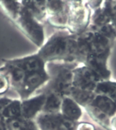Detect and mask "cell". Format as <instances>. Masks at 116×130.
<instances>
[{"label": "cell", "instance_id": "cell-1", "mask_svg": "<svg viewBox=\"0 0 116 130\" xmlns=\"http://www.w3.org/2000/svg\"><path fill=\"white\" fill-rule=\"evenodd\" d=\"M113 42L99 32L88 28L77 35L76 62L94 72L102 81L110 80L108 60Z\"/></svg>", "mask_w": 116, "mask_h": 130}, {"label": "cell", "instance_id": "cell-2", "mask_svg": "<svg viewBox=\"0 0 116 130\" xmlns=\"http://www.w3.org/2000/svg\"><path fill=\"white\" fill-rule=\"evenodd\" d=\"M80 65L73 70L70 97L81 107L86 108L96 95L98 83L102 80L92 70Z\"/></svg>", "mask_w": 116, "mask_h": 130}, {"label": "cell", "instance_id": "cell-3", "mask_svg": "<svg viewBox=\"0 0 116 130\" xmlns=\"http://www.w3.org/2000/svg\"><path fill=\"white\" fill-rule=\"evenodd\" d=\"M88 28L114 42L116 39V0H104L99 7L93 10Z\"/></svg>", "mask_w": 116, "mask_h": 130}, {"label": "cell", "instance_id": "cell-4", "mask_svg": "<svg viewBox=\"0 0 116 130\" xmlns=\"http://www.w3.org/2000/svg\"><path fill=\"white\" fill-rule=\"evenodd\" d=\"M67 12L68 31L78 35L88 29L92 10L85 0H63Z\"/></svg>", "mask_w": 116, "mask_h": 130}, {"label": "cell", "instance_id": "cell-5", "mask_svg": "<svg viewBox=\"0 0 116 130\" xmlns=\"http://www.w3.org/2000/svg\"><path fill=\"white\" fill-rule=\"evenodd\" d=\"M85 108L96 121L104 125H109L110 121L116 114V103L107 96L96 93Z\"/></svg>", "mask_w": 116, "mask_h": 130}, {"label": "cell", "instance_id": "cell-6", "mask_svg": "<svg viewBox=\"0 0 116 130\" xmlns=\"http://www.w3.org/2000/svg\"><path fill=\"white\" fill-rule=\"evenodd\" d=\"M60 110H61V114L65 117L73 121H78L82 114L80 106L70 96L63 99Z\"/></svg>", "mask_w": 116, "mask_h": 130}, {"label": "cell", "instance_id": "cell-7", "mask_svg": "<svg viewBox=\"0 0 116 130\" xmlns=\"http://www.w3.org/2000/svg\"><path fill=\"white\" fill-rule=\"evenodd\" d=\"M96 93L107 96L116 103V81L111 80L100 81L98 83Z\"/></svg>", "mask_w": 116, "mask_h": 130}, {"label": "cell", "instance_id": "cell-8", "mask_svg": "<svg viewBox=\"0 0 116 130\" xmlns=\"http://www.w3.org/2000/svg\"><path fill=\"white\" fill-rule=\"evenodd\" d=\"M8 88V80L5 75L0 74V93L6 91Z\"/></svg>", "mask_w": 116, "mask_h": 130}, {"label": "cell", "instance_id": "cell-9", "mask_svg": "<svg viewBox=\"0 0 116 130\" xmlns=\"http://www.w3.org/2000/svg\"><path fill=\"white\" fill-rule=\"evenodd\" d=\"M75 130H94V127L88 123H81L77 126Z\"/></svg>", "mask_w": 116, "mask_h": 130}, {"label": "cell", "instance_id": "cell-10", "mask_svg": "<svg viewBox=\"0 0 116 130\" xmlns=\"http://www.w3.org/2000/svg\"><path fill=\"white\" fill-rule=\"evenodd\" d=\"M109 126L111 130H116V114L110 121Z\"/></svg>", "mask_w": 116, "mask_h": 130}]
</instances>
